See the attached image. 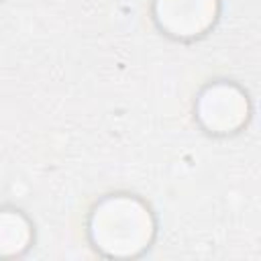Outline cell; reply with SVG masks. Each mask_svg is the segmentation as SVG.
<instances>
[{
	"mask_svg": "<svg viewBox=\"0 0 261 261\" xmlns=\"http://www.w3.org/2000/svg\"><path fill=\"white\" fill-rule=\"evenodd\" d=\"M31 226L27 218L14 210L0 212V255H18L29 247Z\"/></svg>",
	"mask_w": 261,
	"mask_h": 261,
	"instance_id": "277c9868",
	"label": "cell"
},
{
	"mask_svg": "<svg viewBox=\"0 0 261 261\" xmlns=\"http://www.w3.org/2000/svg\"><path fill=\"white\" fill-rule=\"evenodd\" d=\"M153 228L149 208L130 196L102 200L90 220V234L96 249L116 257H130L149 247Z\"/></svg>",
	"mask_w": 261,
	"mask_h": 261,
	"instance_id": "6da1fadb",
	"label": "cell"
},
{
	"mask_svg": "<svg viewBox=\"0 0 261 261\" xmlns=\"http://www.w3.org/2000/svg\"><path fill=\"white\" fill-rule=\"evenodd\" d=\"M218 12V0H155V20L171 37L206 33Z\"/></svg>",
	"mask_w": 261,
	"mask_h": 261,
	"instance_id": "3957f363",
	"label": "cell"
},
{
	"mask_svg": "<svg viewBox=\"0 0 261 261\" xmlns=\"http://www.w3.org/2000/svg\"><path fill=\"white\" fill-rule=\"evenodd\" d=\"M249 114L247 96L232 84L208 86L198 100V118L210 133H234Z\"/></svg>",
	"mask_w": 261,
	"mask_h": 261,
	"instance_id": "7a4b0ae2",
	"label": "cell"
}]
</instances>
